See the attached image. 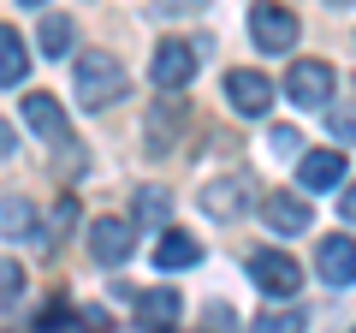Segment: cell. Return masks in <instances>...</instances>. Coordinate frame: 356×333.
Returning a JSON list of instances; mask_svg holds the SVG:
<instances>
[{
    "instance_id": "cell-1",
    "label": "cell",
    "mask_w": 356,
    "mask_h": 333,
    "mask_svg": "<svg viewBox=\"0 0 356 333\" xmlns=\"http://www.w3.org/2000/svg\"><path fill=\"white\" fill-rule=\"evenodd\" d=\"M125 65L113 60V54H77V65H72V90H77V102L89 107V114H102V107H113L119 95H125Z\"/></svg>"
},
{
    "instance_id": "cell-2",
    "label": "cell",
    "mask_w": 356,
    "mask_h": 333,
    "mask_svg": "<svg viewBox=\"0 0 356 333\" xmlns=\"http://www.w3.org/2000/svg\"><path fill=\"white\" fill-rule=\"evenodd\" d=\"M285 95H291L297 107H327L332 102V65L327 60H297L291 72H285Z\"/></svg>"
},
{
    "instance_id": "cell-3",
    "label": "cell",
    "mask_w": 356,
    "mask_h": 333,
    "mask_svg": "<svg viewBox=\"0 0 356 333\" xmlns=\"http://www.w3.org/2000/svg\"><path fill=\"white\" fill-rule=\"evenodd\" d=\"M250 36H255L261 54H285L297 42V18L285 13V6H267V0H261V6L250 13Z\"/></svg>"
},
{
    "instance_id": "cell-4",
    "label": "cell",
    "mask_w": 356,
    "mask_h": 333,
    "mask_svg": "<svg viewBox=\"0 0 356 333\" xmlns=\"http://www.w3.org/2000/svg\"><path fill=\"white\" fill-rule=\"evenodd\" d=\"M149 77L161 84V90H184V84L196 77V48L191 42H161L154 60H149Z\"/></svg>"
},
{
    "instance_id": "cell-5",
    "label": "cell",
    "mask_w": 356,
    "mask_h": 333,
    "mask_svg": "<svg viewBox=\"0 0 356 333\" xmlns=\"http://www.w3.org/2000/svg\"><path fill=\"white\" fill-rule=\"evenodd\" d=\"M89 256L102 262V268H119V262H131V220L102 215L95 226H89Z\"/></svg>"
},
{
    "instance_id": "cell-6",
    "label": "cell",
    "mask_w": 356,
    "mask_h": 333,
    "mask_svg": "<svg viewBox=\"0 0 356 333\" xmlns=\"http://www.w3.org/2000/svg\"><path fill=\"white\" fill-rule=\"evenodd\" d=\"M250 274H255V286H261L267 297H291L297 286H303V268H297L285 250H261V256L250 262Z\"/></svg>"
},
{
    "instance_id": "cell-7",
    "label": "cell",
    "mask_w": 356,
    "mask_h": 333,
    "mask_svg": "<svg viewBox=\"0 0 356 333\" xmlns=\"http://www.w3.org/2000/svg\"><path fill=\"white\" fill-rule=\"evenodd\" d=\"M315 268L327 286H356V244L344 238V232H327L315 250Z\"/></svg>"
},
{
    "instance_id": "cell-8",
    "label": "cell",
    "mask_w": 356,
    "mask_h": 333,
    "mask_svg": "<svg viewBox=\"0 0 356 333\" xmlns=\"http://www.w3.org/2000/svg\"><path fill=\"white\" fill-rule=\"evenodd\" d=\"M226 102L238 114H267L273 107V84L261 72H250V65H238V72H226Z\"/></svg>"
},
{
    "instance_id": "cell-9",
    "label": "cell",
    "mask_w": 356,
    "mask_h": 333,
    "mask_svg": "<svg viewBox=\"0 0 356 333\" xmlns=\"http://www.w3.org/2000/svg\"><path fill=\"white\" fill-rule=\"evenodd\" d=\"M202 208L214 220H238L243 208H250V179H243V173H232V179H214L202 191Z\"/></svg>"
},
{
    "instance_id": "cell-10",
    "label": "cell",
    "mask_w": 356,
    "mask_h": 333,
    "mask_svg": "<svg viewBox=\"0 0 356 333\" xmlns=\"http://www.w3.org/2000/svg\"><path fill=\"white\" fill-rule=\"evenodd\" d=\"M24 125L36 131V137H48V143H65V114H60V102H54L48 90L24 95Z\"/></svg>"
},
{
    "instance_id": "cell-11",
    "label": "cell",
    "mask_w": 356,
    "mask_h": 333,
    "mask_svg": "<svg viewBox=\"0 0 356 333\" xmlns=\"http://www.w3.org/2000/svg\"><path fill=\"white\" fill-rule=\"evenodd\" d=\"M261 220H267L273 232H303V226H309V196L267 191V196H261Z\"/></svg>"
},
{
    "instance_id": "cell-12",
    "label": "cell",
    "mask_w": 356,
    "mask_h": 333,
    "mask_svg": "<svg viewBox=\"0 0 356 333\" xmlns=\"http://www.w3.org/2000/svg\"><path fill=\"white\" fill-rule=\"evenodd\" d=\"M0 232H6V238L42 244V215H36V203H30V196H0Z\"/></svg>"
},
{
    "instance_id": "cell-13",
    "label": "cell",
    "mask_w": 356,
    "mask_h": 333,
    "mask_svg": "<svg viewBox=\"0 0 356 333\" xmlns=\"http://www.w3.org/2000/svg\"><path fill=\"white\" fill-rule=\"evenodd\" d=\"M297 179H303V191H332V185L344 179V155L339 149H315L297 161Z\"/></svg>"
},
{
    "instance_id": "cell-14",
    "label": "cell",
    "mask_w": 356,
    "mask_h": 333,
    "mask_svg": "<svg viewBox=\"0 0 356 333\" xmlns=\"http://www.w3.org/2000/svg\"><path fill=\"white\" fill-rule=\"evenodd\" d=\"M196 262H202V244L191 238V232H178V226H166L161 232V244H154V268H196Z\"/></svg>"
},
{
    "instance_id": "cell-15",
    "label": "cell",
    "mask_w": 356,
    "mask_h": 333,
    "mask_svg": "<svg viewBox=\"0 0 356 333\" xmlns=\"http://www.w3.org/2000/svg\"><path fill=\"white\" fill-rule=\"evenodd\" d=\"M137 316H143V327L172 333V321L184 316V297L178 292H137Z\"/></svg>"
},
{
    "instance_id": "cell-16",
    "label": "cell",
    "mask_w": 356,
    "mask_h": 333,
    "mask_svg": "<svg viewBox=\"0 0 356 333\" xmlns=\"http://www.w3.org/2000/svg\"><path fill=\"white\" fill-rule=\"evenodd\" d=\"M24 65H30L24 36L13 24H0V84H24Z\"/></svg>"
},
{
    "instance_id": "cell-17",
    "label": "cell",
    "mask_w": 356,
    "mask_h": 333,
    "mask_svg": "<svg viewBox=\"0 0 356 333\" xmlns=\"http://www.w3.org/2000/svg\"><path fill=\"white\" fill-rule=\"evenodd\" d=\"M178 125H184V102H161L149 114V143H154V155H166V143L178 137Z\"/></svg>"
},
{
    "instance_id": "cell-18",
    "label": "cell",
    "mask_w": 356,
    "mask_h": 333,
    "mask_svg": "<svg viewBox=\"0 0 356 333\" xmlns=\"http://www.w3.org/2000/svg\"><path fill=\"white\" fill-rule=\"evenodd\" d=\"M36 333H102V316H72V309H48Z\"/></svg>"
},
{
    "instance_id": "cell-19",
    "label": "cell",
    "mask_w": 356,
    "mask_h": 333,
    "mask_svg": "<svg viewBox=\"0 0 356 333\" xmlns=\"http://www.w3.org/2000/svg\"><path fill=\"white\" fill-rule=\"evenodd\" d=\"M137 220H149V226L166 232V220H172V196L154 191V185H143V191H137Z\"/></svg>"
},
{
    "instance_id": "cell-20",
    "label": "cell",
    "mask_w": 356,
    "mask_h": 333,
    "mask_svg": "<svg viewBox=\"0 0 356 333\" xmlns=\"http://www.w3.org/2000/svg\"><path fill=\"white\" fill-rule=\"evenodd\" d=\"M65 48H72V18L48 13V18H42V54H65Z\"/></svg>"
},
{
    "instance_id": "cell-21",
    "label": "cell",
    "mask_w": 356,
    "mask_h": 333,
    "mask_svg": "<svg viewBox=\"0 0 356 333\" xmlns=\"http://www.w3.org/2000/svg\"><path fill=\"white\" fill-rule=\"evenodd\" d=\"M309 321H303V309H273V316H261L255 321V333H303Z\"/></svg>"
},
{
    "instance_id": "cell-22",
    "label": "cell",
    "mask_w": 356,
    "mask_h": 333,
    "mask_svg": "<svg viewBox=\"0 0 356 333\" xmlns=\"http://www.w3.org/2000/svg\"><path fill=\"white\" fill-rule=\"evenodd\" d=\"M18 292H24V268L18 262H0V309H13Z\"/></svg>"
},
{
    "instance_id": "cell-23",
    "label": "cell",
    "mask_w": 356,
    "mask_h": 333,
    "mask_svg": "<svg viewBox=\"0 0 356 333\" xmlns=\"http://www.w3.org/2000/svg\"><path fill=\"white\" fill-rule=\"evenodd\" d=\"M65 226H77V196H60V208H54V232H65Z\"/></svg>"
},
{
    "instance_id": "cell-24",
    "label": "cell",
    "mask_w": 356,
    "mask_h": 333,
    "mask_svg": "<svg viewBox=\"0 0 356 333\" xmlns=\"http://www.w3.org/2000/svg\"><path fill=\"white\" fill-rule=\"evenodd\" d=\"M202 6H208V0H161V13H166V18H196Z\"/></svg>"
},
{
    "instance_id": "cell-25",
    "label": "cell",
    "mask_w": 356,
    "mask_h": 333,
    "mask_svg": "<svg viewBox=\"0 0 356 333\" xmlns=\"http://www.w3.org/2000/svg\"><path fill=\"white\" fill-rule=\"evenodd\" d=\"M332 137H356V107H332Z\"/></svg>"
},
{
    "instance_id": "cell-26",
    "label": "cell",
    "mask_w": 356,
    "mask_h": 333,
    "mask_svg": "<svg viewBox=\"0 0 356 333\" xmlns=\"http://www.w3.org/2000/svg\"><path fill=\"white\" fill-rule=\"evenodd\" d=\"M273 155H297V131H285V125L273 131Z\"/></svg>"
},
{
    "instance_id": "cell-27",
    "label": "cell",
    "mask_w": 356,
    "mask_h": 333,
    "mask_svg": "<svg viewBox=\"0 0 356 333\" xmlns=\"http://www.w3.org/2000/svg\"><path fill=\"white\" fill-rule=\"evenodd\" d=\"M339 208H344V220H356V185H350V191L339 196Z\"/></svg>"
},
{
    "instance_id": "cell-28",
    "label": "cell",
    "mask_w": 356,
    "mask_h": 333,
    "mask_svg": "<svg viewBox=\"0 0 356 333\" xmlns=\"http://www.w3.org/2000/svg\"><path fill=\"white\" fill-rule=\"evenodd\" d=\"M0 155H13V125H0Z\"/></svg>"
},
{
    "instance_id": "cell-29",
    "label": "cell",
    "mask_w": 356,
    "mask_h": 333,
    "mask_svg": "<svg viewBox=\"0 0 356 333\" xmlns=\"http://www.w3.org/2000/svg\"><path fill=\"white\" fill-rule=\"evenodd\" d=\"M24 6H42V0H24Z\"/></svg>"
}]
</instances>
